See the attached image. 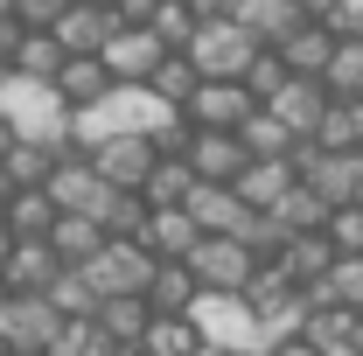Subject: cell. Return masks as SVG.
Returning a JSON list of instances; mask_svg holds the SVG:
<instances>
[{"mask_svg":"<svg viewBox=\"0 0 363 356\" xmlns=\"http://www.w3.org/2000/svg\"><path fill=\"white\" fill-rule=\"evenodd\" d=\"M203 356H245V350H217V343H203Z\"/></svg>","mask_w":363,"mask_h":356,"instance_id":"f5cc1de1","label":"cell"},{"mask_svg":"<svg viewBox=\"0 0 363 356\" xmlns=\"http://www.w3.org/2000/svg\"><path fill=\"white\" fill-rule=\"evenodd\" d=\"M238 21H245L259 43H286V35H294L301 21H315V14H308L301 0H238Z\"/></svg>","mask_w":363,"mask_h":356,"instance_id":"44dd1931","label":"cell"},{"mask_svg":"<svg viewBox=\"0 0 363 356\" xmlns=\"http://www.w3.org/2000/svg\"><path fill=\"white\" fill-rule=\"evenodd\" d=\"M182 119V105H168L154 84H112L98 105H84V112H70V147H98V140H112V133H168Z\"/></svg>","mask_w":363,"mask_h":356,"instance_id":"6da1fadb","label":"cell"},{"mask_svg":"<svg viewBox=\"0 0 363 356\" xmlns=\"http://www.w3.org/2000/svg\"><path fill=\"white\" fill-rule=\"evenodd\" d=\"M140 238H147L161 259H189L210 230L196 223V210H189V203H168V210H154V217H147V230H140Z\"/></svg>","mask_w":363,"mask_h":356,"instance_id":"ac0fdd59","label":"cell"},{"mask_svg":"<svg viewBox=\"0 0 363 356\" xmlns=\"http://www.w3.org/2000/svg\"><path fill=\"white\" fill-rule=\"evenodd\" d=\"M0 356H7V335H0Z\"/></svg>","mask_w":363,"mask_h":356,"instance_id":"6f0895ef","label":"cell"},{"mask_svg":"<svg viewBox=\"0 0 363 356\" xmlns=\"http://www.w3.org/2000/svg\"><path fill=\"white\" fill-rule=\"evenodd\" d=\"M21 35H28V28H21V21H14V7H7V14H0V56H14Z\"/></svg>","mask_w":363,"mask_h":356,"instance_id":"ee69618b","label":"cell"},{"mask_svg":"<svg viewBox=\"0 0 363 356\" xmlns=\"http://www.w3.org/2000/svg\"><path fill=\"white\" fill-rule=\"evenodd\" d=\"M272 259L286 266V279H294V287H315V279H321L328 266H335L342 252L328 245V230H294V238H286V245H279Z\"/></svg>","mask_w":363,"mask_h":356,"instance_id":"d6986e66","label":"cell"},{"mask_svg":"<svg viewBox=\"0 0 363 356\" xmlns=\"http://www.w3.org/2000/svg\"><path fill=\"white\" fill-rule=\"evenodd\" d=\"M259 49H266V43H259L238 14H217V21H203V28L189 35V56H196L203 77H245Z\"/></svg>","mask_w":363,"mask_h":356,"instance_id":"277c9868","label":"cell"},{"mask_svg":"<svg viewBox=\"0 0 363 356\" xmlns=\"http://www.w3.org/2000/svg\"><path fill=\"white\" fill-rule=\"evenodd\" d=\"M315 140L321 147H363V98H335Z\"/></svg>","mask_w":363,"mask_h":356,"instance_id":"74e56055","label":"cell"},{"mask_svg":"<svg viewBox=\"0 0 363 356\" xmlns=\"http://www.w3.org/2000/svg\"><path fill=\"white\" fill-rule=\"evenodd\" d=\"M105 63L119 84H154V70L168 63V43L154 35V21H119V35L105 43Z\"/></svg>","mask_w":363,"mask_h":356,"instance_id":"9c48e42d","label":"cell"},{"mask_svg":"<svg viewBox=\"0 0 363 356\" xmlns=\"http://www.w3.org/2000/svg\"><path fill=\"white\" fill-rule=\"evenodd\" d=\"M98 321H105L112 343H140V335L154 328V301H147V294H119V301L98 308Z\"/></svg>","mask_w":363,"mask_h":356,"instance_id":"1f68e13d","label":"cell"},{"mask_svg":"<svg viewBox=\"0 0 363 356\" xmlns=\"http://www.w3.org/2000/svg\"><path fill=\"white\" fill-rule=\"evenodd\" d=\"M154 91H161L168 105H189V98L203 91V70H196V56H189V49H168V63L154 70Z\"/></svg>","mask_w":363,"mask_h":356,"instance_id":"e575fe53","label":"cell"},{"mask_svg":"<svg viewBox=\"0 0 363 356\" xmlns=\"http://www.w3.org/2000/svg\"><path fill=\"white\" fill-rule=\"evenodd\" d=\"M321 77H328L335 98H363V35H342V49L328 56V70H321Z\"/></svg>","mask_w":363,"mask_h":356,"instance_id":"8d00e7d4","label":"cell"},{"mask_svg":"<svg viewBox=\"0 0 363 356\" xmlns=\"http://www.w3.org/2000/svg\"><path fill=\"white\" fill-rule=\"evenodd\" d=\"M161 314H189L196 301H203V279H196V266L189 259H161V272H154V294H147Z\"/></svg>","mask_w":363,"mask_h":356,"instance_id":"484cf974","label":"cell"},{"mask_svg":"<svg viewBox=\"0 0 363 356\" xmlns=\"http://www.w3.org/2000/svg\"><path fill=\"white\" fill-rule=\"evenodd\" d=\"M105 238H112V230H105L98 217H77V210H63V217H56V230H49V245H56L70 266L98 259V252H105Z\"/></svg>","mask_w":363,"mask_h":356,"instance_id":"83f0119b","label":"cell"},{"mask_svg":"<svg viewBox=\"0 0 363 356\" xmlns=\"http://www.w3.org/2000/svg\"><path fill=\"white\" fill-rule=\"evenodd\" d=\"M189 266L203 287H217V294H245V279L259 272V252L245 245V238H203L196 252H189Z\"/></svg>","mask_w":363,"mask_h":356,"instance_id":"30bf717a","label":"cell"},{"mask_svg":"<svg viewBox=\"0 0 363 356\" xmlns=\"http://www.w3.org/2000/svg\"><path fill=\"white\" fill-rule=\"evenodd\" d=\"M63 63H70V49H63L56 28H28L21 49H14V70H21V77H49V84H56V77H63Z\"/></svg>","mask_w":363,"mask_h":356,"instance_id":"f1b7e54d","label":"cell"},{"mask_svg":"<svg viewBox=\"0 0 363 356\" xmlns=\"http://www.w3.org/2000/svg\"><path fill=\"white\" fill-rule=\"evenodd\" d=\"M272 217H279V230L294 238V230H328V217H335V203L321 196L315 182H294L279 203H272Z\"/></svg>","mask_w":363,"mask_h":356,"instance_id":"7402d4cb","label":"cell"},{"mask_svg":"<svg viewBox=\"0 0 363 356\" xmlns=\"http://www.w3.org/2000/svg\"><path fill=\"white\" fill-rule=\"evenodd\" d=\"M335 35H363V0H328V14H321Z\"/></svg>","mask_w":363,"mask_h":356,"instance_id":"7bdbcfd3","label":"cell"},{"mask_svg":"<svg viewBox=\"0 0 363 356\" xmlns=\"http://www.w3.org/2000/svg\"><path fill=\"white\" fill-rule=\"evenodd\" d=\"M14 245H21V230L7 223V210H0V266H7V252H14Z\"/></svg>","mask_w":363,"mask_h":356,"instance_id":"c3c4849f","label":"cell"},{"mask_svg":"<svg viewBox=\"0 0 363 356\" xmlns=\"http://www.w3.org/2000/svg\"><path fill=\"white\" fill-rule=\"evenodd\" d=\"M154 7H161V0H112L119 21H154Z\"/></svg>","mask_w":363,"mask_h":356,"instance_id":"f6af8a7d","label":"cell"},{"mask_svg":"<svg viewBox=\"0 0 363 356\" xmlns=\"http://www.w3.org/2000/svg\"><path fill=\"white\" fill-rule=\"evenodd\" d=\"M112 84H119V77H112V63H105V56H70V63H63V77H56V91L70 98V112L98 105Z\"/></svg>","mask_w":363,"mask_h":356,"instance_id":"603a6c76","label":"cell"},{"mask_svg":"<svg viewBox=\"0 0 363 356\" xmlns=\"http://www.w3.org/2000/svg\"><path fill=\"white\" fill-rule=\"evenodd\" d=\"M7 84H14V56H0V98H7Z\"/></svg>","mask_w":363,"mask_h":356,"instance_id":"816d5d0a","label":"cell"},{"mask_svg":"<svg viewBox=\"0 0 363 356\" xmlns=\"http://www.w3.org/2000/svg\"><path fill=\"white\" fill-rule=\"evenodd\" d=\"M140 350L147 356H203V328H196V314H161L154 308V328L140 335Z\"/></svg>","mask_w":363,"mask_h":356,"instance_id":"d4e9b609","label":"cell"},{"mask_svg":"<svg viewBox=\"0 0 363 356\" xmlns=\"http://www.w3.org/2000/svg\"><path fill=\"white\" fill-rule=\"evenodd\" d=\"M266 105H272V112H279V119H286L301 140H315L321 119H328V105H335V91H328V77H301V70H294V77L272 91Z\"/></svg>","mask_w":363,"mask_h":356,"instance_id":"7c38bea8","label":"cell"},{"mask_svg":"<svg viewBox=\"0 0 363 356\" xmlns=\"http://www.w3.org/2000/svg\"><path fill=\"white\" fill-rule=\"evenodd\" d=\"M14 203V175H7V161H0V210Z\"/></svg>","mask_w":363,"mask_h":356,"instance_id":"f907efd6","label":"cell"},{"mask_svg":"<svg viewBox=\"0 0 363 356\" xmlns=\"http://www.w3.org/2000/svg\"><path fill=\"white\" fill-rule=\"evenodd\" d=\"M279 49H286V63H294L301 77H321V70H328V56L342 49V35H335L328 21H301V28H294Z\"/></svg>","mask_w":363,"mask_h":356,"instance_id":"cb8c5ba5","label":"cell"},{"mask_svg":"<svg viewBox=\"0 0 363 356\" xmlns=\"http://www.w3.org/2000/svg\"><path fill=\"white\" fill-rule=\"evenodd\" d=\"M63 7H70V0H14V21H21V28H56Z\"/></svg>","mask_w":363,"mask_h":356,"instance_id":"b9f144b4","label":"cell"},{"mask_svg":"<svg viewBox=\"0 0 363 356\" xmlns=\"http://www.w3.org/2000/svg\"><path fill=\"white\" fill-rule=\"evenodd\" d=\"M245 161H252L245 133H224V126H196V140H189V168H196L203 182H238V175H245Z\"/></svg>","mask_w":363,"mask_h":356,"instance_id":"5bb4252c","label":"cell"},{"mask_svg":"<svg viewBox=\"0 0 363 356\" xmlns=\"http://www.w3.org/2000/svg\"><path fill=\"white\" fill-rule=\"evenodd\" d=\"M294 182H301V154H252V161H245V175H238V189H245V203L272 210Z\"/></svg>","mask_w":363,"mask_h":356,"instance_id":"2e32d148","label":"cell"},{"mask_svg":"<svg viewBox=\"0 0 363 356\" xmlns=\"http://www.w3.org/2000/svg\"><path fill=\"white\" fill-rule=\"evenodd\" d=\"M259 105H266V98L245 84V77H203V91H196L182 112H189L196 126H224V133H238V126H245Z\"/></svg>","mask_w":363,"mask_h":356,"instance_id":"52a82bcc","label":"cell"},{"mask_svg":"<svg viewBox=\"0 0 363 356\" xmlns=\"http://www.w3.org/2000/svg\"><path fill=\"white\" fill-rule=\"evenodd\" d=\"M63 266H70V259H63L49 238H21V245L7 252V266H0V272H7V287H14V294H49Z\"/></svg>","mask_w":363,"mask_h":356,"instance_id":"9a60e30c","label":"cell"},{"mask_svg":"<svg viewBox=\"0 0 363 356\" xmlns=\"http://www.w3.org/2000/svg\"><path fill=\"white\" fill-rule=\"evenodd\" d=\"M105 343H112V335H105V321H98V314H63V328H56L49 356H98Z\"/></svg>","mask_w":363,"mask_h":356,"instance_id":"836d02e7","label":"cell"},{"mask_svg":"<svg viewBox=\"0 0 363 356\" xmlns=\"http://www.w3.org/2000/svg\"><path fill=\"white\" fill-rule=\"evenodd\" d=\"M7 356H49V350H7Z\"/></svg>","mask_w":363,"mask_h":356,"instance_id":"db71d44e","label":"cell"},{"mask_svg":"<svg viewBox=\"0 0 363 356\" xmlns=\"http://www.w3.org/2000/svg\"><path fill=\"white\" fill-rule=\"evenodd\" d=\"M91 161H98V175L119 182V189H147L154 161H161V140L154 133H112V140L91 147Z\"/></svg>","mask_w":363,"mask_h":356,"instance_id":"8fae6325","label":"cell"},{"mask_svg":"<svg viewBox=\"0 0 363 356\" xmlns=\"http://www.w3.org/2000/svg\"><path fill=\"white\" fill-rule=\"evenodd\" d=\"M56 35H63L70 56H105V43L119 35V14H112V0H70Z\"/></svg>","mask_w":363,"mask_h":356,"instance_id":"4fadbf2b","label":"cell"},{"mask_svg":"<svg viewBox=\"0 0 363 356\" xmlns=\"http://www.w3.org/2000/svg\"><path fill=\"white\" fill-rule=\"evenodd\" d=\"M308 294H315V308H363V252H342Z\"/></svg>","mask_w":363,"mask_h":356,"instance_id":"4316f807","label":"cell"},{"mask_svg":"<svg viewBox=\"0 0 363 356\" xmlns=\"http://www.w3.org/2000/svg\"><path fill=\"white\" fill-rule=\"evenodd\" d=\"M196 168H189V154H161V161H154V175H147V189H140V196H147V203H154V210H168V203H189V196H196Z\"/></svg>","mask_w":363,"mask_h":356,"instance_id":"f546056e","label":"cell"},{"mask_svg":"<svg viewBox=\"0 0 363 356\" xmlns=\"http://www.w3.org/2000/svg\"><path fill=\"white\" fill-rule=\"evenodd\" d=\"M308 343L321 356H363V308H315L308 314Z\"/></svg>","mask_w":363,"mask_h":356,"instance_id":"ffe728a7","label":"cell"},{"mask_svg":"<svg viewBox=\"0 0 363 356\" xmlns=\"http://www.w3.org/2000/svg\"><path fill=\"white\" fill-rule=\"evenodd\" d=\"M196 28H203V14H196L189 0H161V7H154V35H161L168 49H189Z\"/></svg>","mask_w":363,"mask_h":356,"instance_id":"f35d334b","label":"cell"},{"mask_svg":"<svg viewBox=\"0 0 363 356\" xmlns=\"http://www.w3.org/2000/svg\"><path fill=\"white\" fill-rule=\"evenodd\" d=\"M7 294H14V287H7V272H0V301H7Z\"/></svg>","mask_w":363,"mask_h":356,"instance_id":"11a10c76","label":"cell"},{"mask_svg":"<svg viewBox=\"0 0 363 356\" xmlns=\"http://www.w3.org/2000/svg\"><path fill=\"white\" fill-rule=\"evenodd\" d=\"M189 7H196L203 21H217V14H238V0H189Z\"/></svg>","mask_w":363,"mask_h":356,"instance_id":"7dc6e473","label":"cell"},{"mask_svg":"<svg viewBox=\"0 0 363 356\" xmlns=\"http://www.w3.org/2000/svg\"><path fill=\"white\" fill-rule=\"evenodd\" d=\"M0 119L14 133H28V140H70V98L49 84V77H21L14 70V84L0 98Z\"/></svg>","mask_w":363,"mask_h":356,"instance_id":"7a4b0ae2","label":"cell"},{"mask_svg":"<svg viewBox=\"0 0 363 356\" xmlns=\"http://www.w3.org/2000/svg\"><path fill=\"white\" fill-rule=\"evenodd\" d=\"M63 154H70V140H14L0 161H7V175H14V189H49V175L63 168Z\"/></svg>","mask_w":363,"mask_h":356,"instance_id":"e0dca14e","label":"cell"},{"mask_svg":"<svg viewBox=\"0 0 363 356\" xmlns=\"http://www.w3.org/2000/svg\"><path fill=\"white\" fill-rule=\"evenodd\" d=\"M189 210H196V223H203L210 238H245V245H252V230H259V217H266L259 203H245L238 182H196Z\"/></svg>","mask_w":363,"mask_h":356,"instance_id":"8992f818","label":"cell"},{"mask_svg":"<svg viewBox=\"0 0 363 356\" xmlns=\"http://www.w3.org/2000/svg\"><path fill=\"white\" fill-rule=\"evenodd\" d=\"M328 245H335V252H363V203H342V210L328 217Z\"/></svg>","mask_w":363,"mask_h":356,"instance_id":"60d3db41","label":"cell"},{"mask_svg":"<svg viewBox=\"0 0 363 356\" xmlns=\"http://www.w3.org/2000/svg\"><path fill=\"white\" fill-rule=\"evenodd\" d=\"M98 356H147V350H140V343H105Z\"/></svg>","mask_w":363,"mask_h":356,"instance_id":"681fc988","label":"cell"},{"mask_svg":"<svg viewBox=\"0 0 363 356\" xmlns=\"http://www.w3.org/2000/svg\"><path fill=\"white\" fill-rule=\"evenodd\" d=\"M49 301H56L63 314H98V308H105V294L91 287V272H84V266H63V272H56Z\"/></svg>","mask_w":363,"mask_h":356,"instance_id":"d590c367","label":"cell"},{"mask_svg":"<svg viewBox=\"0 0 363 356\" xmlns=\"http://www.w3.org/2000/svg\"><path fill=\"white\" fill-rule=\"evenodd\" d=\"M301 182H315L335 210H342V203H363V147H321V140H301Z\"/></svg>","mask_w":363,"mask_h":356,"instance_id":"5b68a950","label":"cell"},{"mask_svg":"<svg viewBox=\"0 0 363 356\" xmlns=\"http://www.w3.org/2000/svg\"><path fill=\"white\" fill-rule=\"evenodd\" d=\"M266 356H321V350H315V343H308V335H286V343H272Z\"/></svg>","mask_w":363,"mask_h":356,"instance_id":"bcb514c9","label":"cell"},{"mask_svg":"<svg viewBox=\"0 0 363 356\" xmlns=\"http://www.w3.org/2000/svg\"><path fill=\"white\" fill-rule=\"evenodd\" d=\"M63 217V203L49 196V189H14V203H7V223L21 230V238H49Z\"/></svg>","mask_w":363,"mask_h":356,"instance_id":"4dcf8cb0","label":"cell"},{"mask_svg":"<svg viewBox=\"0 0 363 356\" xmlns=\"http://www.w3.org/2000/svg\"><path fill=\"white\" fill-rule=\"evenodd\" d=\"M7 7H14V0H0V14H7Z\"/></svg>","mask_w":363,"mask_h":356,"instance_id":"9f6ffc18","label":"cell"},{"mask_svg":"<svg viewBox=\"0 0 363 356\" xmlns=\"http://www.w3.org/2000/svg\"><path fill=\"white\" fill-rule=\"evenodd\" d=\"M286 77H294V63H286V49H279V43H266L259 56H252V70H245V84L259 91V98H272Z\"/></svg>","mask_w":363,"mask_h":356,"instance_id":"ab89813d","label":"cell"},{"mask_svg":"<svg viewBox=\"0 0 363 356\" xmlns=\"http://www.w3.org/2000/svg\"><path fill=\"white\" fill-rule=\"evenodd\" d=\"M56 328H63V308H56L49 294H7V301H0V335H7V350H49Z\"/></svg>","mask_w":363,"mask_h":356,"instance_id":"ba28073f","label":"cell"},{"mask_svg":"<svg viewBox=\"0 0 363 356\" xmlns=\"http://www.w3.org/2000/svg\"><path fill=\"white\" fill-rule=\"evenodd\" d=\"M238 133H245V147H252V154H301V133H294V126H286L272 105H259V112H252Z\"/></svg>","mask_w":363,"mask_h":356,"instance_id":"d6a6232c","label":"cell"},{"mask_svg":"<svg viewBox=\"0 0 363 356\" xmlns=\"http://www.w3.org/2000/svg\"><path fill=\"white\" fill-rule=\"evenodd\" d=\"M91 287L105 294V301H119V294H154V272H161V252L147 245V238H105V252L84 259Z\"/></svg>","mask_w":363,"mask_h":356,"instance_id":"3957f363","label":"cell"}]
</instances>
